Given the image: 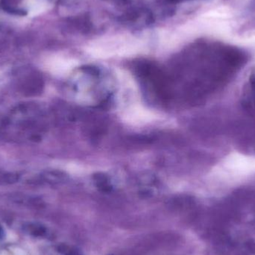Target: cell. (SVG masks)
Returning <instances> with one entry per match:
<instances>
[{
  "label": "cell",
  "mask_w": 255,
  "mask_h": 255,
  "mask_svg": "<svg viewBox=\"0 0 255 255\" xmlns=\"http://www.w3.org/2000/svg\"><path fill=\"white\" fill-rule=\"evenodd\" d=\"M94 178L95 180V182L97 183V185L100 188H103V190L109 188V179L104 174H97V175H94Z\"/></svg>",
  "instance_id": "1"
}]
</instances>
